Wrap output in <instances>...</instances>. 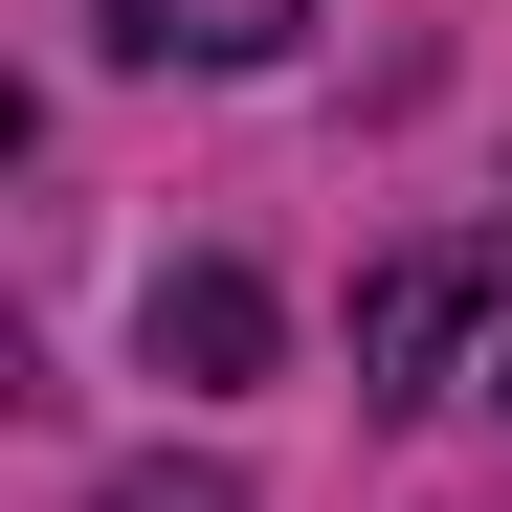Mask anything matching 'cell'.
<instances>
[{
  "mask_svg": "<svg viewBox=\"0 0 512 512\" xmlns=\"http://www.w3.org/2000/svg\"><path fill=\"white\" fill-rule=\"evenodd\" d=\"M512 290V245H401V268L357 290V401H423V379H446L468 357V312Z\"/></svg>",
  "mask_w": 512,
  "mask_h": 512,
  "instance_id": "6da1fadb",
  "label": "cell"
},
{
  "mask_svg": "<svg viewBox=\"0 0 512 512\" xmlns=\"http://www.w3.org/2000/svg\"><path fill=\"white\" fill-rule=\"evenodd\" d=\"M290 23H312V0H112V45H134V67H268Z\"/></svg>",
  "mask_w": 512,
  "mask_h": 512,
  "instance_id": "7a4b0ae2",
  "label": "cell"
},
{
  "mask_svg": "<svg viewBox=\"0 0 512 512\" xmlns=\"http://www.w3.org/2000/svg\"><path fill=\"white\" fill-rule=\"evenodd\" d=\"M156 379H268V290H245V268H179V290H156Z\"/></svg>",
  "mask_w": 512,
  "mask_h": 512,
  "instance_id": "3957f363",
  "label": "cell"
},
{
  "mask_svg": "<svg viewBox=\"0 0 512 512\" xmlns=\"http://www.w3.org/2000/svg\"><path fill=\"white\" fill-rule=\"evenodd\" d=\"M112 512H245L223 468H112Z\"/></svg>",
  "mask_w": 512,
  "mask_h": 512,
  "instance_id": "277c9868",
  "label": "cell"
},
{
  "mask_svg": "<svg viewBox=\"0 0 512 512\" xmlns=\"http://www.w3.org/2000/svg\"><path fill=\"white\" fill-rule=\"evenodd\" d=\"M490 379H512V357H490Z\"/></svg>",
  "mask_w": 512,
  "mask_h": 512,
  "instance_id": "5b68a950",
  "label": "cell"
}]
</instances>
